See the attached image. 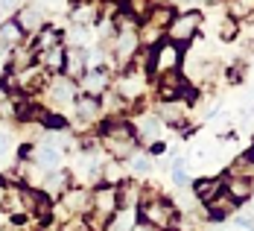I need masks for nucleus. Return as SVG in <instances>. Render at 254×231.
<instances>
[{
  "mask_svg": "<svg viewBox=\"0 0 254 231\" xmlns=\"http://www.w3.org/2000/svg\"><path fill=\"white\" fill-rule=\"evenodd\" d=\"M128 158H131V161H128V167H131V173H134V176H146V173H149V170H152V164H149V158H146V155H128Z\"/></svg>",
  "mask_w": 254,
  "mask_h": 231,
  "instance_id": "obj_29",
  "label": "nucleus"
},
{
  "mask_svg": "<svg viewBox=\"0 0 254 231\" xmlns=\"http://www.w3.org/2000/svg\"><path fill=\"white\" fill-rule=\"evenodd\" d=\"M88 199H91L88 190H67V193H64V205H67L70 214H82V211H88Z\"/></svg>",
  "mask_w": 254,
  "mask_h": 231,
  "instance_id": "obj_22",
  "label": "nucleus"
},
{
  "mask_svg": "<svg viewBox=\"0 0 254 231\" xmlns=\"http://www.w3.org/2000/svg\"><path fill=\"white\" fill-rule=\"evenodd\" d=\"M47 100L53 105H64L70 103V100H76V88H73V79L67 77H59L50 82V88H47Z\"/></svg>",
  "mask_w": 254,
  "mask_h": 231,
  "instance_id": "obj_8",
  "label": "nucleus"
},
{
  "mask_svg": "<svg viewBox=\"0 0 254 231\" xmlns=\"http://www.w3.org/2000/svg\"><path fill=\"white\" fill-rule=\"evenodd\" d=\"M44 3H50V6H59V3H62V0H44Z\"/></svg>",
  "mask_w": 254,
  "mask_h": 231,
  "instance_id": "obj_35",
  "label": "nucleus"
},
{
  "mask_svg": "<svg viewBox=\"0 0 254 231\" xmlns=\"http://www.w3.org/2000/svg\"><path fill=\"white\" fill-rule=\"evenodd\" d=\"M234 208H237V202H234L228 193L222 190L216 199H210V202H207V217H210V220H222V217L234 214Z\"/></svg>",
  "mask_w": 254,
  "mask_h": 231,
  "instance_id": "obj_17",
  "label": "nucleus"
},
{
  "mask_svg": "<svg viewBox=\"0 0 254 231\" xmlns=\"http://www.w3.org/2000/svg\"><path fill=\"white\" fill-rule=\"evenodd\" d=\"M228 79H231V82H240V79H243V65H231Z\"/></svg>",
  "mask_w": 254,
  "mask_h": 231,
  "instance_id": "obj_32",
  "label": "nucleus"
},
{
  "mask_svg": "<svg viewBox=\"0 0 254 231\" xmlns=\"http://www.w3.org/2000/svg\"><path fill=\"white\" fill-rule=\"evenodd\" d=\"M202 3H216V0H202Z\"/></svg>",
  "mask_w": 254,
  "mask_h": 231,
  "instance_id": "obj_36",
  "label": "nucleus"
},
{
  "mask_svg": "<svg viewBox=\"0 0 254 231\" xmlns=\"http://www.w3.org/2000/svg\"><path fill=\"white\" fill-rule=\"evenodd\" d=\"M181 65V47L173 41H161L149 50V71L155 77H164V74H173Z\"/></svg>",
  "mask_w": 254,
  "mask_h": 231,
  "instance_id": "obj_3",
  "label": "nucleus"
},
{
  "mask_svg": "<svg viewBox=\"0 0 254 231\" xmlns=\"http://www.w3.org/2000/svg\"><path fill=\"white\" fill-rule=\"evenodd\" d=\"M137 135L143 138V141H152L158 138V120L155 117H140V123H137Z\"/></svg>",
  "mask_w": 254,
  "mask_h": 231,
  "instance_id": "obj_28",
  "label": "nucleus"
},
{
  "mask_svg": "<svg viewBox=\"0 0 254 231\" xmlns=\"http://www.w3.org/2000/svg\"><path fill=\"white\" fill-rule=\"evenodd\" d=\"M137 226V214L134 211H117L111 217V223L105 226V231H134Z\"/></svg>",
  "mask_w": 254,
  "mask_h": 231,
  "instance_id": "obj_19",
  "label": "nucleus"
},
{
  "mask_svg": "<svg viewBox=\"0 0 254 231\" xmlns=\"http://www.w3.org/2000/svg\"><path fill=\"white\" fill-rule=\"evenodd\" d=\"M76 114L82 123H91V120H97L102 114V105L97 97H88V94H79L76 97Z\"/></svg>",
  "mask_w": 254,
  "mask_h": 231,
  "instance_id": "obj_14",
  "label": "nucleus"
},
{
  "mask_svg": "<svg viewBox=\"0 0 254 231\" xmlns=\"http://www.w3.org/2000/svg\"><path fill=\"white\" fill-rule=\"evenodd\" d=\"M176 214L178 208L170 199H161V196L140 202V220H143V226H152L155 231H170L176 226Z\"/></svg>",
  "mask_w": 254,
  "mask_h": 231,
  "instance_id": "obj_2",
  "label": "nucleus"
},
{
  "mask_svg": "<svg viewBox=\"0 0 254 231\" xmlns=\"http://www.w3.org/2000/svg\"><path fill=\"white\" fill-rule=\"evenodd\" d=\"M102 147L111 158H128L137 147V132L123 120H108L102 129Z\"/></svg>",
  "mask_w": 254,
  "mask_h": 231,
  "instance_id": "obj_1",
  "label": "nucleus"
},
{
  "mask_svg": "<svg viewBox=\"0 0 254 231\" xmlns=\"http://www.w3.org/2000/svg\"><path fill=\"white\" fill-rule=\"evenodd\" d=\"M94 18H97V6H94V3H82V6L73 9V21H76V26L91 24Z\"/></svg>",
  "mask_w": 254,
  "mask_h": 231,
  "instance_id": "obj_27",
  "label": "nucleus"
},
{
  "mask_svg": "<svg viewBox=\"0 0 254 231\" xmlns=\"http://www.w3.org/2000/svg\"><path fill=\"white\" fill-rule=\"evenodd\" d=\"M225 193H228L234 202H246V199H252L254 187L249 179H237V176H228L225 179Z\"/></svg>",
  "mask_w": 254,
  "mask_h": 231,
  "instance_id": "obj_15",
  "label": "nucleus"
},
{
  "mask_svg": "<svg viewBox=\"0 0 254 231\" xmlns=\"http://www.w3.org/2000/svg\"><path fill=\"white\" fill-rule=\"evenodd\" d=\"M0 190H3V179H0Z\"/></svg>",
  "mask_w": 254,
  "mask_h": 231,
  "instance_id": "obj_37",
  "label": "nucleus"
},
{
  "mask_svg": "<svg viewBox=\"0 0 254 231\" xmlns=\"http://www.w3.org/2000/svg\"><path fill=\"white\" fill-rule=\"evenodd\" d=\"M254 15V0H231L228 3V18L231 21H246Z\"/></svg>",
  "mask_w": 254,
  "mask_h": 231,
  "instance_id": "obj_23",
  "label": "nucleus"
},
{
  "mask_svg": "<svg viewBox=\"0 0 254 231\" xmlns=\"http://www.w3.org/2000/svg\"><path fill=\"white\" fill-rule=\"evenodd\" d=\"M21 44H24V29L18 26V21H3L0 24V47L15 50Z\"/></svg>",
  "mask_w": 254,
  "mask_h": 231,
  "instance_id": "obj_13",
  "label": "nucleus"
},
{
  "mask_svg": "<svg viewBox=\"0 0 254 231\" xmlns=\"http://www.w3.org/2000/svg\"><path fill=\"white\" fill-rule=\"evenodd\" d=\"M164 123L176 129H184L187 126V103L184 100H170V103H161V114H158Z\"/></svg>",
  "mask_w": 254,
  "mask_h": 231,
  "instance_id": "obj_9",
  "label": "nucleus"
},
{
  "mask_svg": "<svg viewBox=\"0 0 254 231\" xmlns=\"http://www.w3.org/2000/svg\"><path fill=\"white\" fill-rule=\"evenodd\" d=\"M173 18H176V12H173L170 6H152V9H149V15H146L143 21H149V24L161 26V29H167Z\"/></svg>",
  "mask_w": 254,
  "mask_h": 231,
  "instance_id": "obj_24",
  "label": "nucleus"
},
{
  "mask_svg": "<svg viewBox=\"0 0 254 231\" xmlns=\"http://www.w3.org/2000/svg\"><path fill=\"white\" fill-rule=\"evenodd\" d=\"M6 153H9V138L0 135V155H6Z\"/></svg>",
  "mask_w": 254,
  "mask_h": 231,
  "instance_id": "obj_33",
  "label": "nucleus"
},
{
  "mask_svg": "<svg viewBox=\"0 0 254 231\" xmlns=\"http://www.w3.org/2000/svg\"><path fill=\"white\" fill-rule=\"evenodd\" d=\"M120 176H123V167H120L117 161H105V164H102V184L117 187V184H120Z\"/></svg>",
  "mask_w": 254,
  "mask_h": 231,
  "instance_id": "obj_26",
  "label": "nucleus"
},
{
  "mask_svg": "<svg viewBox=\"0 0 254 231\" xmlns=\"http://www.w3.org/2000/svg\"><path fill=\"white\" fill-rule=\"evenodd\" d=\"M0 231H12V229H0Z\"/></svg>",
  "mask_w": 254,
  "mask_h": 231,
  "instance_id": "obj_38",
  "label": "nucleus"
},
{
  "mask_svg": "<svg viewBox=\"0 0 254 231\" xmlns=\"http://www.w3.org/2000/svg\"><path fill=\"white\" fill-rule=\"evenodd\" d=\"M149 9H152L149 0H128V15H131V18H140V21H143V18L149 15Z\"/></svg>",
  "mask_w": 254,
  "mask_h": 231,
  "instance_id": "obj_30",
  "label": "nucleus"
},
{
  "mask_svg": "<svg viewBox=\"0 0 254 231\" xmlns=\"http://www.w3.org/2000/svg\"><path fill=\"white\" fill-rule=\"evenodd\" d=\"M67 184H70V176L64 170L47 173V179H44V196H64L67 193Z\"/></svg>",
  "mask_w": 254,
  "mask_h": 231,
  "instance_id": "obj_16",
  "label": "nucleus"
},
{
  "mask_svg": "<svg viewBox=\"0 0 254 231\" xmlns=\"http://www.w3.org/2000/svg\"><path fill=\"white\" fill-rule=\"evenodd\" d=\"M228 176H237V179L254 181V155H243V158H237V161L231 164Z\"/></svg>",
  "mask_w": 254,
  "mask_h": 231,
  "instance_id": "obj_21",
  "label": "nucleus"
},
{
  "mask_svg": "<svg viewBox=\"0 0 254 231\" xmlns=\"http://www.w3.org/2000/svg\"><path fill=\"white\" fill-rule=\"evenodd\" d=\"M82 88H85L88 97H100V94H105V91H108V74H105L102 68H88L85 77H82Z\"/></svg>",
  "mask_w": 254,
  "mask_h": 231,
  "instance_id": "obj_11",
  "label": "nucleus"
},
{
  "mask_svg": "<svg viewBox=\"0 0 254 231\" xmlns=\"http://www.w3.org/2000/svg\"><path fill=\"white\" fill-rule=\"evenodd\" d=\"M88 71V53L82 47H67L64 50V77L67 79H82Z\"/></svg>",
  "mask_w": 254,
  "mask_h": 231,
  "instance_id": "obj_7",
  "label": "nucleus"
},
{
  "mask_svg": "<svg viewBox=\"0 0 254 231\" xmlns=\"http://www.w3.org/2000/svg\"><path fill=\"white\" fill-rule=\"evenodd\" d=\"M140 50V38H137V29L134 26L123 24L120 26V32H117V62L120 65H128L134 56Z\"/></svg>",
  "mask_w": 254,
  "mask_h": 231,
  "instance_id": "obj_5",
  "label": "nucleus"
},
{
  "mask_svg": "<svg viewBox=\"0 0 254 231\" xmlns=\"http://www.w3.org/2000/svg\"><path fill=\"white\" fill-rule=\"evenodd\" d=\"M56 47H62V32H59L56 26L41 29V32H38V44H35V50L47 53V50H56Z\"/></svg>",
  "mask_w": 254,
  "mask_h": 231,
  "instance_id": "obj_20",
  "label": "nucleus"
},
{
  "mask_svg": "<svg viewBox=\"0 0 254 231\" xmlns=\"http://www.w3.org/2000/svg\"><path fill=\"white\" fill-rule=\"evenodd\" d=\"M134 231H155L152 226H143V223H137V226H134Z\"/></svg>",
  "mask_w": 254,
  "mask_h": 231,
  "instance_id": "obj_34",
  "label": "nucleus"
},
{
  "mask_svg": "<svg viewBox=\"0 0 254 231\" xmlns=\"http://www.w3.org/2000/svg\"><path fill=\"white\" fill-rule=\"evenodd\" d=\"M41 68L44 71H64V50L56 47V50L41 53Z\"/></svg>",
  "mask_w": 254,
  "mask_h": 231,
  "instance_id": "obj_25",
  "label": "nucleus"
},
{
  "mask_svg": "<svg viewBox=\"0 0 254 231\" xmlns=\"http://www.w3.org/2000/svg\"><path fill=\"white\" fill-rule=\"evenodd\" d=\"M237 32H240V26H237V21H231V18H225V21L219 24V38H222V41H234Z\"/></svg>",
  "mask_w": 254,
  "mask_h": 231,
  "instance_id": "obj_31",
  "label": "nucleus"
},
{
  "mask_svg": "<svg viewBox=\"0 0 254 231\" xmlns=\"http://www.w3.org/2000/svg\"><path fill=\"white\" fill-rule=\"evenodd\" d=\"M143 202V187L137 181H120L117 184V208L120 211H137Z\"/></svg>",
  "mask_w": 254,
  "mask_h": 231,
  "instance_id": "obj_6",
  "label": "nucleus"
},
{
  "mask_svg": "<svg viewBox=\"0 0 254 231\" xmlns=\"http://www.w3.org/2000/svg\"><path fill=\"white\" fill-rule=\"evenodd\" d=\"M41 24H44V15H41V9L38 6H26V9H21L18 12V26L26 32H35V29H41Z\"/></svg>",
  "mask_w": 254,
  "mask_h": 231,
  "instance_id": "obj_18",
  "label": "nucleus"
},
{
  "mask_svg": "<svg viewBox=\"0 0 254 231\" xmlns=\"http://www.w3.org/2000/svg\"><path fill=\"white\" fill-rule=\"evenodd\" d=\"M32 164H35L41 173H56L59 164H62V155H59L56 147H38L35 155H32Z\"/></svg>",
  "mask_w": 254,
  "mask_h": 231,
  "instance_id": "obj_12",
  "label": "nucleus"
},
{
  "mask_svg": "<svg viewBox=\"0 0 254 231\" xmlns=\"http://www.w3.org/2000/svg\"><path fill=\"white\" fill-rule=\"evenodd\" d=\"M222 190H225V179H219V176H213V179L204 176V179H199L193 184V196H196L199 202H204V205H207L210 199H216Z\"/></svg>",
  "mask_w": 254,
  "mask_h": 231,
  "instance_id": "obj_10",
  "label": "nucleus"
},
{
  "mask_svg": "<svg viewBox=\"0 0 254 231\" xmlns=\"http://www.w3.org/2000/svg\"><path fill=\"white\" fill-rule=\"evenodd\" d=\"M199 26H202V15H199V12H181V15H176V18L170 21L167 35H170L173 44H187V41L196 38Z\"/></svg>",
  "mask_w": 254,
  "mask_h": 231,
  "instance_id": "obj_4",
  "label": "nucleus"
}]
</instances>
